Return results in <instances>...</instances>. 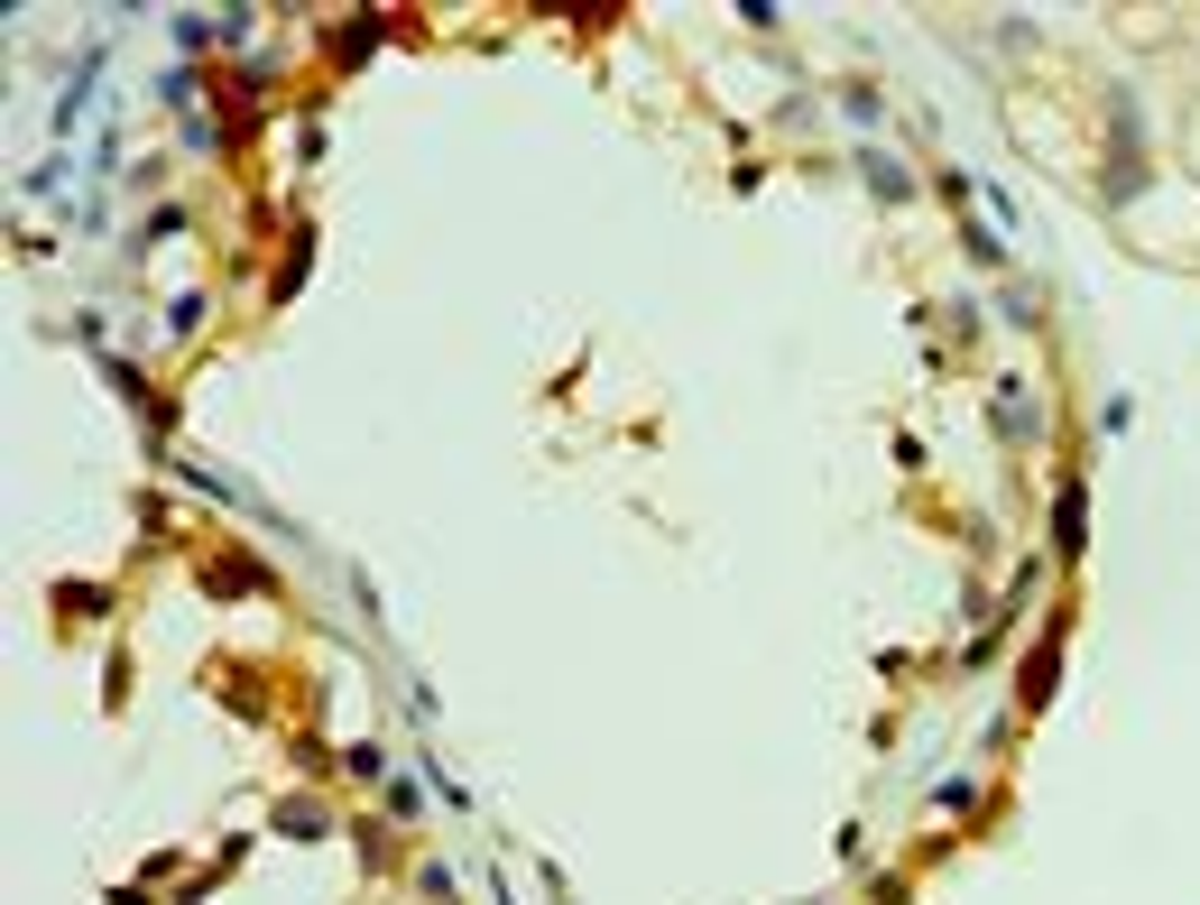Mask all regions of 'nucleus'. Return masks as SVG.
Masks as SVG:
<instances>
[{"instance_id":"obj_1","label":"nucleus","mask_w":1200,"mask_h":905,"mask_svg":"<svg viewBox=\"0 0 1200 905\" xmlns=\"http://www.w3.org/2000/svg\"><path fill=\"white\" fill-rule=\"evenodd\" d=\"M1053 675H1062V629H1053V638H1043L1034 656H1025V693H1015V703H1025V712H1043V703H1053Z\"/></svg>"},{"instance_id":"obj_2","label":"nucleus","mask_w":1200,"mask_h":905,"mask_svg":"<svg viewBox=\"0 0 1200 905\" xmlns=\"http://www.w3.org/2000/svg\"><path fill=\"white\" fill-rule=\"evenodd\" d=\"M1053 536H1062L1053 555H1081V481H1062V517H1053Z\"/></svg>"}]
</instances>
